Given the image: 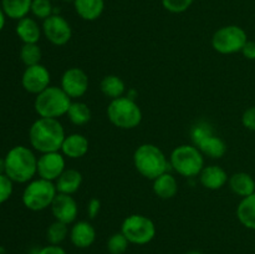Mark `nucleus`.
Masks as SVG:
<instances>
[{
  "label": "nucleus",
  "instance_id": "nucleus-1",
  "mask_svg": "<svg viewBox=\"0 0 255 254\" xmlns=\"http://www.w3.org/2000/svg\"><path fill=\"white\" fill-rule=\"evenodd\" d=\"M65 137L64 126L57 119L39 117L29 129L30 144L40 153L61 151Z\"/></svg>",
  "mask_w": 255,
  "mask_h": 254
},
{
  "label": "nucleus",
  "instance_id": "nucleus-2",
  "mask_svg": "<svg viewBox=\"0 0 255 254\" xmlns=\"http://www.w3.org/2000/svg\"><path fill=\"white\" fill-rule=\"evenodd\" d=\"M5 174L16 183L32 181L37 174V157L25 146H15L5 156Z\"/></svg>",
  "mask_w": 255,
  "mask_h": 254
},
{
  "label": "nucleus",
  "instance_id": "nucleus-3",
  "mask_svg": "<svg viewBox=\"0 0 255 254\" xmlns=\"http://www.w3.org/2000/svg\"><path fill=\"white\" fill-rule=\"evenodd\" d=\"M133 164L141 176L147 179H156L166 173L169 161L159 147L152 143H143L136 148L133 153Z\"/></svg>",
  "mask_w": 255,
  "mask_h": 254
},
{
  "label": "nucleus",
  "instance_id": "nucleus-4",
  "mask_svg": "<svg viewBox=\"0 0 255 254\" xmlns=\"http://www.w3.org/2000/svg\"><path fill=\"white\" fill-rule=\"evenodd\" d=\"M72 100L59 86H49L36 95L34 107L36 114L45 119H57L65 116L69 111Z\"/></svg>",
  "mask_w": 255,
  "mask_h": 254
},
{
  "label": "nucleus",
  "instance_id": "nucleus-5",
  "mask_svg": "<svg viewBox=\"0 0 255 254\" xmlns=\"http://www.w3.org/2000/svg\"><path fill=\"white\" fill-rule=\"evenodd\" d=\"M169 166L179 176L193 178L204 168V156L194 144H181L171 152Z\"/></svg>",
  "mask_w": 255,
  "mask_h": 254
},
{
  "label": "nucleus",
  "instance_id": "nucleus-6",
  "mask_svg": "<svg viewBox=\"0 0 255 254\" xmlns=\"http://www.w3.org/2000/svg\"><path fill=\"white\" fill-rule=\"evenodd\" d=\"M107 119L119 128L132 129L141 124L142 111L133 99L122 96L111 100L107 107Z\"/></svg>",
  "mask_w": 255,
  "mask_h": 254
},
{
  "label": "nucleus",
  "instance_id": "nucleus-7",
  "mask_svg": "<svg viewBox=\"0 0 255 254\" xmlns=\"http://www.w3.org/2000/svg\"><path fill=\"white\" fill-rule=\"evenodd\" d=\"M57 191L54 182L47 179H32L22 192V203L32 212H40L51 207Z\"/></svg>",
  "mask_w": 255,
  "mask_h": 254
},
{
  "label": "nucleus",
  "instance_id": "nucleus-8",
  "mask_svg": "<svg viewBox=\"0 0 255 254\" xmlns=\"http://www.w3.org/2000/svg\"><path fill=\"white\" fill-rule=\"evenodd\" d=\"M121 232L129 244L144 246L156 237V226L151 218L143 214H131L122 222Z\"/></svg>",
  "mask_w": 255,
  "mask_h": 254
},
{
  "label": "nucleus",
  "instance_id": "nucleus-9",
  "mask_svg": "<svg viewBox=\"0 0 255 254\" xmlns=\"http://www.w3.org/2000/svg\"><path fill=\"white\" fill-rule=\"evenodd\" d=\"M248 36L243 27L238 25H227L217 30L212 36V46L217 52L223 55L241 52Z\"/></svg>",
  "mask_w": 255,
  "mask_h": 254
},
{
  "label": "nucleus",
  "instance_id": "nucleus-10",
  "mask_svg": "<svg viewBox=\"0 0 255 254\" xmlns=\"http://www.w3.org/2000/svg\"><path fill=\"white\" fill-rule=\"evenodd\" d=\"M42 34L55 46H64L72 36L71 25L61 15L52 14L42 22Z\"/></svg>",
  "mask_w": 255,
  "mask_h": 254
},
{
  "label": "nucleus",
  "instance_id": "nucleus-11",
  "mask_svg": "<svg viewBox=\"0 0 255 254\" xmlns=\"http://www.w3.org/2000/svg\"><path fill=\"white\" fill-rule=\"evenodd\" d=\"M89 76L79 67H70L61 76V89L71 100L82 97L89 90Z\"/></svg>",
  "mask_w": 255,
  "mask_h": 254
},
{
  "label": "nucleus",
  "instance_id": "nucleus-12",
  "mask_svg": "<svg viewBox=\"0 0 255 254\" xmlns=\"http://www.w3.org/2000/svg\"><path fill=\"white\" fill-rule=\"evenodd\" d=\"M66 169L65 156L61 151L41 153L37 158V174L40 178L55 182Z\"/></svg>",
  "mask_w": 255,
  "mask_h": 254
},
{
  "label": "nucleus",
  "instance_id": "nucleus-13",
  "mask_svg": "<svg viewBox=\"0 0 255 254\" xmlns=\"http://www.w3.org/2000/svg\"><path fill=\"white\" fill-rule=\"evenodd\" d=\"M51 75L50 71L41 64L27 66L21 77V85L25 91L39 95L50 86Z\"/></svg>",
  "mask_w": 255,
  "mask_h": 254
},
{
  "label": "nucleus",
  "instance_id": "nucleus-14",
  "mask_svg": "<svg viewBox=\"0 0 255 254\" xmlns=\"http://www.w3.org/2000/svg\"><path fill=\"white\" fill-rule=\"evenodd\" d=\"M50 208H51L55 221L66 224L74 223L79 214V207H77L76 201L70 194L57 193Z\"/></svg>",
  "mask_w": 255,
  "mask_h": 254
},
{
  "label": "nucleus",
  "instance_id": "nucleus-15",
  "mask_svg": "<svg viewBox=\"0 0 255 254\" xmlns=\"http://www.w3.org/2000/svg\"><path fill=\"white\" fill-rule=\"evenodd\" d=\"M70 241L76 248L86 249L95 243L96 229L86 221H79L70 229Z\"/></svg>",
  "mask_w": 255,
  "mask_h": 254
},
{
  "label": "nucleus",
  "instance_id": "nucleus-16",
  "mask_svg": "<svg viewBox=\"0 0 255 254\" xmlns=\"http://www.w3.org/2000/svg\"><path fill=\"white\" fill-rule=\"evenodd\" d=\"M198 177L202 186L207 189H211V191L221 189L222 187L228 183L229 179L226 169L222 168L221 166H217V164L204 166V168L202 169Z\"/></svg>",
  "mask_w": 255,
  "mask_h": 254
},
{
  "label": "nucleus",
  "instance_id": "nucleus-17",
  "mask_svg": "<svg viewBox=\"0 0 255 254\" xmlns=\"http://www.w3.org/2000/svg\"><path fill=\"white\" fill-rule=\"evenodd\" d=\"M89 139L81 133H71L65 137L61 146V153L69 158L77 159L89 152Z\"/></svg>",
  "mask_w": 255,
  "mask_h": 254
},
{
  "label": "nucleus",
  "instance_id": "nucleus-18",
  "mask_svg": "<svg viewBox=\"0 0 255 254\" xmlns=\"http://www.w3.org/2000/svg\"><path fill=\"white\" fill-rule=\"evenodd\" d=\"M82 184V174L77 169H65L61 176L55 181L57 193L72 196L80 189Z\"/></svg>",
  "mask_w": 255,
  "mask_h": 254
},
{
  "label": "nucleus",
  "instance_id": "nucleus-19",
  "mask_svg": "<svg viewBox=\"0 0 255 254\" xmlns=\"http://www.w3.org/2000/svg\"><path fill=\"white\" fill-rule=\"evenodd\" d=\"M16 35L24 44H37L42 34V27L39 26L32 17H22L17 20Z\"/></svg>",
  "mask_w": 255,
  "mask_h": 254
},
{
  "label": "nucleus",
  "instance_id": "nucleus-20",
  "mask_svg": "<svg viewBox=\"0 0 255 254\" xmlns=\"http://www.w3.org/2000/svg\"><path fill=\"white\" fill-rule=\"evenodd\" d=\"M196 147H198L203 156H208L213 159L222 158L227 153V148H228L224 139L214 134V132L201 139L196 144Z\"/></svg>",
  "mask_w": 255,
  "mask_h": 254
},
{
  "label": "nucleus",
  "instance_id": "nucleus-21",
  "mask_svg": "<svg viewBox=\"0 0 255 254\" xmlns=\"http://www.w3.org/2000/svg\"><path fill=\"white\" fill-rule=\"evenodd\" d=\"M76 14L86 21H94L102 15L105 0H74Z\"/></svg>",
  "mask_w": 255,
  "mask_h": 254
},
{
  "label": "nucleus",
  "instance_id": "nucleus-22",
  "mask_svg": "<svg viewBox=\"0 0 255 254\" xmlns=\"http://www.w3.org/2000/svg\"><path fill=\"white\" fill-rule=\"evenodd\" d=\"M153 188L154 194L161 199H171L178 193V182H177L176 177L173 174L166 173L161 174L153 179Z\"/></svg>",
  "mask_w": 255,
  "mask_h": 254
},
{
  "label": "nucleus",
  "instance_id": "nucleus-23",
  "mask_svg": "<svg viewBox=\"0 0 255 254\" xmlns=\"http://www.w3.org/2000/svg\"><path fill=\"white\" fill-rule=\"evenodd\" d=\"M228 184L232 192L242 198L251 196L255 192L254 178L246 172H238V173L232 174L228 179Z\"/></svg>",
  "mask_w": 255,
  "mask_h": 254
},
{
  "label": "nucleus",
  "instance_id": "nucleus-24",
  "mask_svg": "<svg viewBox=\"0 0 255 254\" xmlns=\"http://www.w3.org/2000/svg\"><path fill=\"white\" fill-rule=\"evenodd\" d=\"M237 218L242 226L255 231V192L239 202L237 207Z\"/></svg>",
  "mask_w": 255,
  "mask_h": 254
},
{
  "label": "nucleus",
  "instance_id": "nucleus-25",
  "mask_svg": "<svg viewBox=\"0 0 255 254\" xmlns=\"http://www.w3.org/2000/svg\"><path fill=\"white\" fill-rule=\"evenodd\" d=\"M100 89L105 96L115 100L124 96L125 91H126V85H125L124 80L117 75H106L100 82Z\"/></svg>",
  "mask_w": 255,
  "mask_h": 254
},
{
  "label": "nucleus",
  "instance_id": "nucleus-26",
  "mask_svg": "<svg viewBox=\"0 0 255 254\" xmlns=\"http://www.w3.org/2000/svg\"><path fill=\"white\" fill-rule=\"evenodd\" d=\"M32 0H1V7L10 19L20 20L31 11Z\"/></svg>",
  "mask_w": 255,
  "mask_h": 254
},
{
  "label": "nucleus",
  "instance_id": "nucleus-27",
  "mask_svg": "<svg viewBox=\"0 0 255 254\" xmlns=\"http://www.w3.org/2000/svg\"><path fill=\"white\" fill-rule=\"evenodd\" d=\"M66 116L69 117L70 122L75 126H84L89 124L91 120V110L85 102L81 101H72L69 107Z\"/></svg>",
  "mask_w": 255,
  "mask_h": 254
},
{
  "label": "nucleus",
  "instance_id": "nucleus-28",
  "mask_svg": "<svg viewBox=\"0 0 255 254\" xmlns=\"http://www.w3.org/2000/svg\"><path fill=\"white\" fill-rule=\"evenodd\" d=\"M69 224L62 223V222L55 221L49 226L46 231V238L50 244H56L60 246L65 239L69 237Z\"/></svg>",
  "mask_w": 255,
  "mask_h": 254
},
{
  "label": "nucleus",
  "instance_id": "nucleus-29",
  "mask_svg": "<svg viewBox=\"0 0 255 254\" xmlns=\"http://www.w3.org/2000/svg\"><path fill=\"white\" fill-rule=\"evenodd\" d=\"M42 52L37 44H24L20 50V59L27 66L40 64Z\"/></svg>",
  "mask_w": 255,
  "mask_h": 254
},
{
  "label": "nucleus",
  "instance_id": "nucleus-30",
  "mask_svg": "<svg viewBox=\"0 0 255 254\" xmlns=\"http://www.w3.org/2000/svg\"><path fill=\"white\" fill-rule=\"evenodd\" d=\"M129 246V242L122 232L114 233L107 239V251L110 254H124Z\"/></svg>",
  "mask_w": 255,
  "mask_h": 254
},
{
  "label": "nucleus",
  "instance_id": "nucleus-31",
  "mask_svg": "<svg viewBox=\"0 0 255 254\" xmlns=\"http://www.w3.org/2000/svg\"><path fill=\"white\" fill-rule=\"evenodd\" d=\"M31 12L37 19H47L54 14L51 0H32Z\"/></svg>",
  "mask_w": 255,
  "mask_h": 254
},
{
  "label": "nucleus",
  "instance_id": "nucleus-32",
  "mask_svg": "<svg viewBox=\"0 0 255 254\" xmlns=\"http://www.w3.org/2000/svg\"><path fill=\"white\" fill-rule=\"evenodd\" d=\"M211 133H213V128H212V126L208 124V122H204V121L197 122L191 129L192 142H193V144L196 146L201 139H203L204 137H207Z\"/></svg>",
  "mask_w": 255,
  "mask_h": 254
},
{
  "label": "nucleus",
  "instance_id": "nucleus-33",
  "mask_svg": "<svg viewBox=\"0 0 255 254\" xmlns=\"http://www.w3.org/2000/svg\"><path fill=\"white\" fill-rule=\"evenodd\" d=\"M194 0H162V5L164 9L173 14H181L188 10Z\"/></svg>",
  "mask_w": 255,
  "mask_h": 254
},
{
  "label": "nucleus",
  "instance_id": "nucleus-34",
  "mask_svg": "<svg viewBox=\"0 0 255 254\" xmlns=\"http://www.w3.org/2000/svg\"><path fill=\"white\" fill-rule=\"evenodd\" d=\"M12 181L6 174H0V204L6 202L12 194Z\"/></svg>",
  "mask_w": 255,
  "mask_h": 254
},
{
  "label": "nucleus",
  "instance_id": "nucleus-35",
  "mask_svg": "<svg viewBox=\"0 0 255 254\" xmlns=\"http://www.w3.org/2000/svg\"><path fill=\"white\" fill-rule=\"evenodd\" d=\"M242 124L249 131L255 132V106L249 107L242 116Z\"/></svg>",
  "mask_w": 255,
  "mask_h": 254
},
{
  "label": "nucleus",
  "instance_id": "nucleus-36",
  "mask_svg": "<svg viewBox=\"0 0 255 254\" xmlns=\"http://www.w3.org/2000/svg\"><path fill=\"white\" fill-rule=\"evenodd\" d=\"M100 211H101V202H100L99 198H91L87 203V216H89L90 219H95L97 216H99Z\"/></svg>",
  "mask_w": 255,
  "mask_h": 254
},
{
  "label": "nucleus",
  "instance_id": "nucleus-37",
  "mask_svg": "<svg viewBox=\"0 0 255 254\" xmlns=\"http://www.w3.org/2000/svg\"><path fill=\"white\" fill-rule=\"evenodd\" d=\"M36 254H67V253L62 247L56 246V244H49V246L40 249Z\"/></svg>",
  "mask_w": 255,
  "mask_h": 254
},
{
  "label": "nucleus",
  "instance_id": "nucleus-38",
  "mask_svg": "<svg viewBox=\"0 0 255 254\" xmlns=\"http://www.w3.org/2000/svg\"><path fill=\"white\" fill-rule=\"evenodd\" d=\"M241 52L243 54V56L246 57V59L255 60V41H251V40H248V41L246 42V45L243 46V49H242Z\"/></svg>",
  "mask_w": 255,
  "mask_h": 254
},
{
  "label": "nucleus",
  "instance_id": "nucleus-39",
  "mask_svg": "<svg viewBox=\"0 0 255 254\" xmlns=\"http://www.w3.org/2000/svg\"><path fill=\"white\" fill-rule=\"evenodd\" d=\"M5 12L4 10H2V7L0 6V31H1L2 29H4V25H5Z\"/></svg>",
  "mask_w": 255,
  "mask_h": 254
},
{
  "label": "nucleus",
  "instance_id": "nucleus-40",
  "mask_svg": "<svg viewBox=\"0 0 255 254\" xmlns=\"http://www.w3.org/2000/svg\"><path fill=\"white\" fill-rule=\"evenodd\" d=\"M0 174H5V159L0 157Z\"/></svg>",
  "mask_w": 255,
  "mask_h": 254
},
{
  "label": "nucleus",
  "instance_id": "nucleus-41",
  "mask_svg": "<svg viewBox=\"0 0 255 254\" xmlns=\"http://www.w3.org/2000/svg\"><path fill=\"white\" fill-rule=\"evenodd\" d=\"M186 254H202V253L198 251H189V252H187Z\"/></svg>",
  "mask_w": 255,
  "mask_h": 254
},
{
  "label": "nucleus",
  "instance_id": "nucleus-42",
  "mask_svg": "<svg viewBox=\"0 0 255 254\" xmlns=\"http://www.w3.org/2000/svg\"><path fill=\"white\" fill-rule=\"evenodd\" d=\"M51 1H52V0H51Z\"/></svg>",
  "mask_w": 255,
  "mask_h": 254
}]
</instances>
